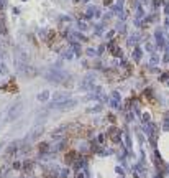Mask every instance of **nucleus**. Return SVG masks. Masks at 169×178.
<instances>
[{
	"label": "nucleus",
	"mask_w": 169,
	"mask_h": 178,
	"mask_svg": "<svg viewBox=\"0 0 169 178\" xmlns=\"http://www.w3.org/2000/svg\"><path fill=\"white\" fill-rule=\"evenodd\" d=\"M112 101H118V102H120V94L117 91L112 92Z\"/></svg>",
	"instance_id": "nucleus-22"
},
{
	"label": "nucleus",
	"mask_w": 169,
	"mask_h": 178,
	"mask_svg": "<svg viewBox=\"0 0 169 178\" xmlns=\"http://www.w3.org/2000/svg\"><path fill=\"white\" fill-rule=\"evenodd\" d=\"M108 134H110V139H112V140L115 142V144H118V142H120V137H118L117 129H110V130H108Z\"/></svg>",
	"instance_id": "nucleus-9"
},
{
	"label": "nucleus",
	"mask_w": 169,
	"mask_h": 178,
	"mask_svg": "<svg viewBox=\"0 0 169 178\" xmlns=\"http://www.w3.org/2000/svg\"><path fill=\"white\" fill-rule=\"evenodd\" d=\"M77 106V101L76 99H66V101H61V102H51L49 107H56L59 111H69V109H74Z\"/></svg>",
	"instance_id": "nucleus-2"
},
{
	"label": "nucleus",
	"mask_w": 169,
	"mask_h": 178,
	"mask_svg": "<svg viewBox=\"0 0 169 178\" xmlns=\"http://www.w3.org/2000/svg\"><path fill=\"white\" fill-rule=\"evenodd\" d=\"M103 50H105V45H102V46H99V48H97V54H99V56H100V54H102V53H103Z\"/></svg>",
	"instance_id": "nucleus-25"
},
{
	"label": "nucleus",
	"mask_w": 169,
	"mask_h": 178,
	"mask_svg": "<svg viewBox=\"0 0 169 178\" xmlns=\"http://www.w3.org/2000/svg\"><path fill=\"white\" fill-rule=\"evenodd\" d=\"M64 147H66V140L59 142V144L56 145V149H54V150H62V149H64Z\"/></svg>",
	"instance_id": "nucleus-21"
},
{
	"label": "nucleus",
	"mask_w": 169,
	"mask_h": 178,
	"mask_svg": "<svg viewBox=\"0 0 169 178\" xmlns=\"http://www.w3.org/2000/svg\"><path fill=\"white\" fill-rule=\"evenodd\" d=\"M38 149H40V153L43 155V153H46L48 150H49V144H48V142H43V144H40Z\"/></svg>",
	"instance_id": "nucleus-10"
},
{
	"label": "nucleus",
	"mask_w": 169,
	"mask_h": 178,
	"mask_svg": "<svg viewBox=\"0 0 169 178\" xmlns=\"http://www.w3.org/2000/svg\"><path fill=\"white\" fill-rule=\"evenodd\" d=\"M87 112L89 114H99V112H102V104H95V106H92V107L87 109Z\"/></svg>",
	"instance_id": "nucleus-8"
},
{
	"label": "nucleus",
	"mask_w": 169,
	"mask_h": 178,
	"mask_svg": "<svg viewBox=\"0 0 169 178\" xmlns=\"http://www.w3.org/2000/svg\"><path fill=\"white\" fill-rule=\"evenodd\" d=\"M103 26H105V21L99 23V25H95V35H102L103 33Z\"/></svg>",
	"instance_id": "nucleus-13"
},
{
	"label": "nucleus",
	"mask_w": 169,
	"mask_h": 178,
	"mask_svg": "<svg viewBox=\"0 0 169 178\" xmlns=\"http://www.w3.org/2000/svg\"><path fill=\"white\" fill-rule=\"evenodd\" d=\"M69 99V92H56V94L53 96V102H61V101H66Z\"/></svg>",
	"instance_id": "nucleus-6"
},
{
	"label": "nucleus",
	"mask_w": 169,
	"mask_h": 178,
	"mask_svg": "<svg viewBox=\"0 0 169 178\" xmlns=\"http://www.w3.org/2000/svg\"><path fill=\"white\" fill-rule=\"evenodd\" d=\"M163 127H164V130H169V119L164 122V125H163Z\"/></svg>",
	"instance_id": "nucleus-28"
},
{
	"label": "nucleus",
	"mask_w": 169,
	"mask_h": 178,
	"mask_svg": "<svg viewBox=\"0 0 169 178\" xmlns=\"http://www.w3.org/2000/svg\"><path fill=\"white\" fill-rule=\"evenodd\" d=\"M21 107H23V102L21 101H18V102H15L12 106V107L8 109V112H7V117H5V120L7 122H12V120H15L18 116L21 114Z\"/></svg>",
	"instance_id": "nucleus-1"
},
{
	"label": "nucleus",
	"mask_w": 169,
	"mask_h": 178,
	"mask_svg": "<svg viewBox=\"0 0 169 178\" xmlns=\"http://www.w3.org/2000/svg\"><path fill=\"white\" fill-rule=\"evenodd\" d=\"M69 177V168H59V178Z\"/></svg>",
	"instance_id": "nucleus-17"
},
{
	"label": "nucleus",
	"mask_w": 169,
	"mask_h": 178,
	"mask_svg": "<svg viewBox=\"0 0 169 178\" xmlns=\"http://www.w3.org/2000/svg\"><path fill=\"white\" fill-rule=\"evenodd\" d=\"M77 28L81 30V31H86V30H87V21L77 20Z\"/></svg>",
	"instance_id": "nucleus-16"
},
{
	"label": "nucleus",
	"mask_w": 169,
	"mask_h": 178,
	"mask_svg": "<svg viewBox=\"0 0 169 178\" xmlns=\"http://www.w3.org/2000/svg\"><path fill=\"white\" fill-rule=\"evenodd\" d=\"M45 132V127L43 125H36V127L31 130V132L28 134V137H26V140H33V139H38V137L41 135V134Z\"/></svg>",
	"instance_id": "nucleus-4"
},
{
	"label": "nucleus",
	"mask_w": 169,
	"mask_h": 178,
	"mask_svg": "<svg viewBox=\"0 0 169 178\" xmlns=\"http://www.w3.org/2000/svg\"><path fill=\"white\" fill-rule=\"evenodd\" d=\"M159 61V58H158L156 53H151V64H156V63Z\"/></svg>",
	"instance_id": "nucleus-20"
},
{
	"label": "nucleus",
	"mask_w": 169,
	"mask_h": 178,
	"mask_svg": "<svg viewBox=\"0 0 169 178\" xmlns=\"http://www.w3.org/2000/svg\"><path fill=\"white\" fill-rule=\"evenodd\" d=\"M118 30L122 31V33H127V26H125V23H120V25H118Z\"/></svg>",
	"instance_id": "nucleus-23"
},
{
	"label": "nucleus",
	"mask_w": 169,
	"mask_h": 178,
	"mask_svg": "<svg viewBox=\"0 0 169 178\" xmlns=\"http://www.w3.org/2000/svg\"><path fill=\"white\" fill-rule=\"evenodd\" d=\"M62 58H64V59H72V58H74V51H72V50L64 51V53H62Z\"/></svg>",
	"instance_id": "nucleus-14"
},
{
	"label": "nucleus",
	"mask_w": 169,
	"mask_h": 178,
	"mask_svg": "<svg viewBox=\"0 0 169 178\" xmlns=\"http://www.w3.org/2000/svg\"><path fill=\"white\" fill-rule=\"evenodd\" d=\"M0 74H8V68L5 66L2 61H0Z\"/></svg>",
	"instance_id": "nucleus-18"
},
{
	"label": "nucleus",
	"mask_w": 169,
	"mask_h": 178,
	"mask_svg": "<svg viewBox=\"0 0 169 178\" xmlns=\"http://www.w3.org/2000/svg\"><path fill=\"white\" fill-rule=\"evenodd\" d=\"M72 36L77 38V40H81V41H87V38L84 36L82 33H79V31H74V30H72Z\"/></svg>",
	"instance_id": "nucleus-15"
},
{
	"label": "nucleus",
	"mask_w": 169,
	"mask_h": 178,
	"mask_svg": "<svg viewBox=\"0 0 169 178\" xmlns=\"http://www.w3.org/2000/svg\"><path fill=\"white\" fill-rule=\"evenodd\" d=\"M76 178H86V173H84V172H79V173H77V177H76Z\"/></svg>",
	"instance_id": "nucleus-27"
},
{
	"label": "nucleus",
	"mask_w": 169,
	"mask_h": 178,
	"mask_svg": "<svg viewBox=\"0 0 169 178\" xmlns=\"http://www.w3.org/2000/svg\"><path fill=\"white\" fill-rule=\"evenodd\" d=\"M81 89L82 91H92L95 87V74H87L86 78L82 79V83H81Z\"/></svg>",
	"instance_id": "nucleus-3"
},
{
	"label": "nucleus",
	"mask_w": 169,
	"mask_h": 178,
	"mask_svg": "<svg viewBox=\"0 0 169 178\" xmlns=\"http://www.w3.org/2000/svg\"><path fill=\"white\" fill-rule=\"evenodd\" d=\"M51 97V92L48 91V89H45V91H41L40 94L36 96V99L40 101V102H48V99Z\"/></svg>",
	"instance_id": "nucleus-7"
},
{
	"label": "nucleus",
	"mask_w": 169,
	"mask_h": 178,
	"mask_svg": "<svg viewBox=\"0 0 169 178\" xmlns=\"http://www.w3.org/2000/svg\"><path fill=\"white\" fill-rule=\"evenodd\" d=\"M13 168H15V170H21V163H20V162H15V163H13Z\"/></svg>",
	"instance_id": "nucleus-26"
},
{
	"label": "nucleus",
	"mask_w": 169,
	"mask_h": 178,
	"mask_svg": "<svg viewBox=\"0 0 169 178\" xmlns=\"http://www.w3.org/2000/svg\"><path fill=\"white\" fill-rule=\"evenodd\" d=\"M4 145H5V144H4V142H0V149H2V147H4Z\"/></svg>",
	"instance_id": "nucleus-30"
},
{
	"label": "nucleus",
	"mask_w": 169,
	"mask_h": 178,
	"mask_svg": "<svg viewBox=\"0 0 169 178\" xmlns=\"http://www.w3.org/2000/svg\"><path fill=\"white\" fill-rule=\"evenodd\" d=\"M141 56H143V51H141L140 48H135V51H133V58H135V61H140Z\"/></svg>",
	"instance_id": "nucleus-11"
},
{
	"label": "nucleus",
	"mask_w": 169,
	"mask_h": 178,
	"mask_svg": "<svg viewBox=\"0 0 169 178\" xmlns=\"http://www.w3.org/2000/svg\"><path fill=\"white\" fill-rule=\"evenodd\" d=\"M33 167H35V162H31V160H25V162H21V172H23L25 175H30V173H31Z\"/></svg>",
	"instance_id": "nucleus-5"
},
{
	"label": "nucleus",
	"mask_w": 169,
	"mask_h": 178,
	"mask_svg": "<svg viewBox=\"0 0 169 178\" xmlns=\"http://www.w3.org/2000/svg\"><path fill=\"white\" fill-rule=\"evenodd\" d=\"M113 35H115V30H112V31H108V33H107V38H112Z\"/></svg>",
	"instance_id": "nucleus-29"
},
{
	"label": "nucleus",
	"mask_w": 169,
	"mask_h": 178,
	"mask_svg": "<svg viewBox=\"0 0 169 178\" xmlns=\"http://www.w3.org/2000/svg\"><path fill=\"white\" fill-rule=\"evenodd\" d=\"M103 140H105V135H103V134H99V137H97V142H99V144H102Z\"/></svg>",
	"instance_id": "nucleus-24"
},
{
	"label": "nucleus",
	"mask_w": 169,
	"mask_h": 178,
	"mask_svg": "<svg viewBox=\"0 0 169 178\" xmlns=\"http://www.w3.org/2000/svg\"><path fill=\"white\" fill-rule=\"evenodd\" d=\"M87 54H89V56H92V58L99 56V54H97V50H92V48H87Z\"/></svg>",
	"instance_id": "nucleus-19"
},
{
	"label": "nucleus",
	"mask_w": 169,
	"mask_h": 178,
	"mask_svg": "<svg viewBox=\"0 0 169 178\" xmlns=\"http://www.w3.org/2000/svg\"><path fill=\"white\" fill-rule=\"evenodd\" d=\"M154 36H156V40H158V46H163V45H164V40H163V33H161L159 30H158L156 33H154Z\"/></svg>",
	"instance_id": "nucleus-12"
}]
</instances>
